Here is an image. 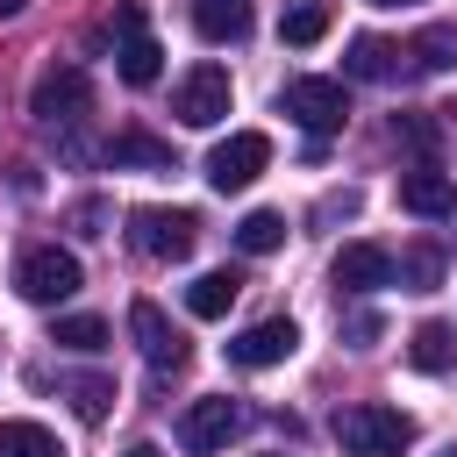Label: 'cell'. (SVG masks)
Listing matches in <instances>:
<instances>
[{
	"mask_svg": "<svg viewBox=\"0 0 457 457\" xmlns=\"http://www.w3.org/2000/svg\"><path fill=\"white\" fill-rule=\"evenodd\" d=\"M336 443H343L350 457H400V450H414V421H407L400 407L357 400V407L336 414Z\"/></svg>",
	"mask_w": 457,
	"mask_h": 457,
	"instance_id": "obj_1",
	"label": "cell"
},
{
	"mask_svg": "<svg viewBox=\"0 0 457 457\" xmlns=\"http://www.w3.org/2000/svg\"><path fill=\"white\" fill-rule=\"evenodd\" d=\"M79 286H86V271H79V257H71V250H57V243L21 250V264H14V293H21V300H36V307L71 300Z\"/></svg>",
	"mask_w": 457,
	"mask_h": 457,
	"instance_id": "obj_2",
	"label": "cell"
},
{
	"mask_svg": "<svg viewBox=\"0 0 457 457\" xmlns=\"http://www.w3.org/2000/svg\"><path fill=\"white\" fill-rule=\"evenodd\" d=\"M129 243H136L143 257H157V264H179V257H193L200 221H193L186 207H136V214H129Z\"/></svg>",
	"mask_w": 457,
	"mask_h": 457,
	"instance_id": "obj_3",
	"label": "cell"
},
{
	"mask_svg": "<svg viewBox=\"0 0 457 457\" xmlns=\"http://www.w3.org/2000/svg\"><path fill=\"white\" fill-rule=\"evenodd\" d=\"M86 107H93V79L79 64H50L36 79V93H29V114L43 129H71V121H86Z\"/></svg>",
	"mask_w": 457,
	"mask_h": 457,
	"instance_id": "obj_4",
	"label": "cell"
},
{
	"mask_svg": "<svg viewBox=\"0 0 457 457\" xmlns=\"http://www.w3.org/2000/svg\"><path fill=\"white\" fill-rule=\"evenodd\" d=\"M286 114L321 143L350 121V93H343V79H286Z\"/></svg>",
	"mask_w": 457,
	"mask_h": 457,
	"instance_id": "obj_5",
	"label": "cell"
},
{
	"mask_svg": "<svg viewBox=\"0 0 457 457\" xmlns=\"http://www.w3.org/2000/svg\"><path fill=\"white\" fill-rule=\"evenodd\" d=\"M264 164H271V136H264V129H236V136H221V143L207 150V186H214V193H243Z\"/></svg>",
	"mask_w": 457,
	"mask_h": 457,
	"instance_id": "obj_6",
	"label": "cell"
},
{
	"mask_svg": "<svg viewBox=\"0 0 457 457\" xmlns=\"http://www.w3.org/2000/svg\"><path fill=\"white\" fill-rule=\"evenodd\" d=\"M114 64H121L129 86H157V71H164V50H157V36L143 29V7H136V0L114 7Z\"/></svg>",
	"mask_w": 457,
	"mask_h": 457,
	"instance_id": "obj_7",
	"label": "cell"
},
{
	"mask_svg": "<svg viewBox=\"0 0 457 457\" xmlns=\"http://www.w3.org/2000/svg\"><path fill=\"white\" fill-rule=\"evenodd\" d=\"M243 428V407L228 400V393H214V400H193L186 414H179V450L186 457H214V450H228V436Z\"/></svg>",
	"mask_w": 457,
	"mask_h": 457,
	"instance_id": "obj_8",
	"label": "cell"
},
{
	"mask_svg": "<svg viewBox=\"0 0 457 457\" xmlns=\"http://www.w3.org/2000/svg\"><path fill=\"white\" fill-rule=\"evenodd\" d=\"M171 114H179L186 129H214V121L228 114V71H221V64H193V71L179 79V93H171Z\"/></svg>",
	"mask_w": 457,
	"mask_h": 457,
	"instance_id": "obj_9",
	"label": "cell"
},
{
	"mask_svg": "<svg viewBox=\"0 0 457 457\" xmlns=\"http://www.w3.org/2000/svg\"><path fill=\"white\" fill-rule=\"evenodd\" d=\"M300 350V328L286 321V314H271V321H250L236 343H228V364H243V371H271V364H286Z\"/></svg>",
	"mask_w": 457,
	"mask_h": 457,
	"instance_id": "obj_10",
	"label": "cell"
},
{
	"mask_svg": "<svg viewBox=\"0 0 457 457\" xmlns=\"http://www.w3.org/2000/svg\"><path fill=\"white\" fill-rule=\"evenodd\" d=\"M129 336H136V350H143L157 371H179V364H186V336L164 321L157 300H136V307H129Z\"/></svg>",
	"mask_w": 457,
	"mask_h": 457,
	"instance_id": "obj_11",
	"label": "cell"
},
{
	"mask_svg": "<svg viewBox=\"0 0 457 457\" xmlns=\"http://www.w3.org/2000/svg\"><path fill=\"white\" fill-rule=\"evenodd\" d=\"M400 207L421 214V221H450L457 214V179L436 171V164H414V171H400Z\"/></svg>",
	"mask_w": 457,
	"mask_h": 457,
	"instance_id": "obj_12",
	"label": "cell"
},
{
	"mask_svg": "<svg viewBox=\"0 0 457 457\" xmlns=\"http://www.w3.org/2000/svg\"><path fill=\"white\" fill-rule=\"evenodd\" d=\"M393 250H378V243H343L336 250V264H328V278L343 286V293H378V286H393Z\"/></svg>",
	"mask_w": 457,
	"mask_h": 457,
	"instance_id": "obj_13",
	"label": "cell"
},
{
	"mask_svg": "<svg viewBox=\"0 0 457 457\" xmlns=\"http://www.w3.org/2000/svg\"><path fill=\"white\" fill-rule=\"evenodd\" d=\"M107 164H114V171H129V164H136V171H171V143H157L150 129H121V136L107 143Z\"/></svg>",
	"mask_w": 457,
	"mask_h": 457,
	"instance_id": "obj_14",
	"label": "cell"
},
{
	"mask_svg": "<svg viewBox=\"0 0 457 457\" xmlns=\"http://www.w3.org/2000/svg\"><path fill=\"white\" fill-rule=\"evenodd\" d=\"M193 29L207 43H243L250 36V0H193Z\"/></svg>",
	"mask_w": 457,
	"mask_h": 457,
	"instance_id": "obj_15",
	"label": "cell"
},
{
	"mask_svg": "<svg viewBox=\"0 0 457 457\" xmlns=\"http://www.w3.org/2000/svg\"><path fill=\"white\" fill-rule=\"evenodd\" d=\"M407 364L428 371V378L450 371V364H457V336H450V321H421V328L407 336Z\"/></svg>",
	"mask_w": 457,
	"mask_h": 457,
	"instance_id": "obj_16",
	"label": "cell"
},
{
	"mask_svg": "<svg viewBox=\"0 0 457 457\" xmlns=\"http://www.w3.org/2000/svg\"><path fill=\"white\" fill-rule=\"evenodd\" d=\"M343 71L378 86V79H393V71H400V50H393L386 36H350V50H343Z\"/></svg>",
	"mask_w": 457,
	"mask_h": 457,
	"instance_id": "obj_17",
	"label": "cell"
},
{
	"mask_svg": "<svg viewBox=\"0 0 457 457\" xmlns=\"http://www.w3.org/2000/svg\"><path fill=\"white\" fill-rule=\"evenodd\" d=\"M236 293H243V278H236V271H200V278L186 286V307H193L200 321H221V314L236 307Z\"/></svg>",
	"mask_w": 457,
	"mask_h": 457,
	"instance_id": "obj_18",
	"label": "cell"
},
{
	"mask_svg": "<svg viewBox=\"0 0 457 457\" xmlns=\"http://www.w3.org/2000/svg\"><path fill=\"white\" fill-rule=\"evenodd\" d=\"M321 36H328V0H293V7L278 14V43L307 50V43H321Z\"/></svg>",
	"mask_w": 457,
	"mask_h": 457,
	"instance_id": "obj_19",
	"label": "cell"
},
{
	"mask_svg": "<svg viewBox=\"0 0 457 457\" xmlns=\"http://www.w3.org/2000/svg\"><path fill=\"white\" fill-rule=\"evenodd\" d=\"M286 243V214H271V207H250L243 221H236V250L243 257H271Z\"/></svg>",
	"mask_w": 457,
	"mask_h": 457,
	"instance_id": "obj_20",
	"label": "cell"
},
{
	"mask_svg": "<svg viewBox=\"0 0 457 457\" xmlns=\"http://www.w3.org/2000/svg\"><path fill=\"white\" fill-rule=\"evenodd\" d=\"M0 457H64V443L43 421H0Z\"/></svg>",
	"mask_w": 457,
	"mask_h": 457,
	"instance_id": "obj_21",
	"label": "cell"
},
{
	"mask_svg": "<svg viewBox=\"0 0 457 457\" xmlns=\"http://www.w3.org/2000/svg\"><path fill=\"white\" fill-rule=\"evenodd\" d=\"M407 57H414L421 71H450V64H457V29H450V21H428V29L407 43Z\"/></svg>",
	"mask_w": 457,
	"mask_h": 457,
	"instance_id": "obj_22",
	"label": "cell"
},
{
	"mask_svg": "<svg viewBox=\"0 0 457 457\" xmlns=\"http://www.w3.org/2000/svg\"><path fill=\"white\" fill-rule=\"evenodd\" d=\"M50 343H64V350H86V357H93V350H107V321H100V314H64V321L50 328Z\"/></svg>",
	"mask_w": 457,
	"mask_h": 457,
	"instance_id": "obj_23",
	"label": "cell"
},
{
	"mask_svg": "<svg viewBox=\"0 0 457 457\" xmlns=\"http://www.w3.org/2000/svg\"><path fill=\"white\" fill-rule=\"evenodd\" d=\"M393 136H400V143H407V150H414L421 164H428V157H436V143H443L436 114H400V121H393Z\"/></svg>",
	"mask_w": 457,
	"mask_h": 457,
	"instance_id": "obj_24",
	"label": "cell"
},
{
	"mask_svg": "<svg viewBox=\"0 0 457 457\" xmlns=\"http://www.w3.org/2000/svg\"><path fill=\"white\" fill-rule=\"evenodd\" d=\"M64 393H71V407H79L86 421H107V407H114V386H107V378H71Z\"/></svg>",
	"mask_w": 457,
	"mask_h": 457,
	"instance_id": "obj_25",
	"label": "cell"
},
{
	"mask_svg": "<svg viewBox=\"0 0 457 457\" xmlns=\"http://www.w3.org/2000/svg\"><path fill=\"white\" fill-rule=\"evenodd\" d=\"M400 271L414 278V293H428V286L443 278V257H436V250H407V257H400Z\"/></svg>",
	"mask_w": 457,
	"mask_h": 457,
	"instance_id": "obj_26",
	"label": "cell"
},
{
	"mask_svg": "<svg viewBox=\"0 0 457 457\" xmlns=\"http://www.w3.org/2000/svg\"><path fill=\"white\" fill-rule=\"evenodd\" d=\"M343 336H350V343H357V350H364V343H371V336H378V314H371V307H357V314H350V321H343Z\"/></svg>",
	"mask_w": 457,
	"mask_h": 457,
	"instance_id": "obj_27",
	"label": "cell"
},
{
	"mask_svg": "<svg viewBox=\"0 0 457 457\" xmlns=\"http://www.w3.org/2000/svg\"><path fill=\"white\" fill-rule=\"evenodd\" d=\"M129 457H171V450H157V443H136V450H129Z\"/></svg>",
	"mask_w": 457,
	"mask_h": 457,
	"instance_id": "obj_28",
	"label": "cell"
},
{
	"mask_svg": "<svg viewBox=\"0 0 457 457\" xmlns=\"http://www.w3.org/2000/svg\"><path fill=\"white\" fill-rule=\"evenodd\" d=\"M21 7H29V0H0V21H7V14H21Z\"/></svg>",
	"mask_w": 457,
	"mask_h": 457,
	"instance_id": "obj_29",
	"label": "cell"
},
{
	"mask_svg": "<svg viewBox=\"0 0 457 457\" xmlns=\"http://www.w3.org/2000/svg\"><path fill=\"white\" fill-rule=\"evenodd\" d=\"M371 7H414V0H371Z\"/></svg>",
	"mask_w": 457,
	"mask_h": 457,
	"instance_id": "obj_30",
	"label": "cell"
},
{
	"mask_svg": "<svg viewBox=\"0 0 457 457\" xmlns=\"http://www.w3.org/2000/svg\"><path fill=\"white\" fill-rule=\"evenodd\" d=\"M436 457H457V450H436Z\"/></svg>",
	"mask_w": 457,
	"mask_h": 457,
	"instance_id": "obj_31",
	"label": "cell"
}]
</instances>
